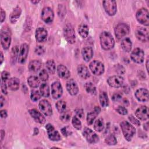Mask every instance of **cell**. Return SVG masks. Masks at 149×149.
<instances>
[{"label": "cell", "instance_id": "c3c4849f", "mask_svg": "<svg viewBox=\"0 0 149 149\" xmlns=\"http://www.w3.org/2000/svg\"><path fill=\"white\" fill-rule=\"evenodd\" d=\"M9 76H10V73L8 72H7V71L2 72V73L1 74L2 81H3L6 82L9 79Z\"/></svg>", "mask_w": 149, "mask_h": 149}, {"label": "cell", "instance_id": "4fadbf2b", "mask_svg": "<svg viewBox=\"0 0 149 149\" xmlns=\"http://www.w3.org/2000/svg\"><path fill=\"white\" fill-rule=\"evenodd\" d=\"M123 78L120 76H112L108 78L107 83L108 85L113 88H119L123 84Z\"/></svg>", "mask_w": 149, "mask_h": 149}, {"label": "cell", "instance_id": "277c9868", "mask_svg": "<svg viewBox=\"0 0 149 149\" xmlns=\"http://www.w3.org/2000/svg\"><path fill=\"white\" fill-rule=\"evenodd\" d=\"M63 35L66 40L70 44L76 41V36L74 29L70 23H67L63 28Z\"/></svg>", "mask_w": 149, "mask_h": 149}, {"label": "cell", "instance_id": "f546056e", "mask_svg": "<svg viewBox=\"0 0 149 149\" xmlns=\"http://www.w3.org/2000/svg\"><path fill=\"white\" fill-rule=\"evenodd\" d=\"M132 41L129 38H124L121 42V47L125 52H130L132 49Z\"/></svg>", "mask_w": 149, "mask_h": 149}, {"label": "cell", "instance_id": "11a10c76", "mask_svg": "<svg viewBox=\"0 0 149 149\" xmlns=\"http://www.w3.org/2000/svg\"><path fill=\"white\" fill-rule=\"evenodd\" d=\"M7 115H8V114H7V112H6V110L3 109V110L1 111V118H5L7 117Z\"/></svg>", "mask_w": 149, "mask_h": 149}, {"label": "cell", "instance_id": "603a6c76", "mask_svg": "<svg viewBox=\"0 0 149 149\" xmlns=\"http://www.w3.org/2000/svg\"><path fill=\"white\" fill-rule=\"evenodd\" d=\"M56 71L59 77L64 79L69 78L70 74L68 68L63 65H59L57 67Z\"/></svg>", "mask_w": 149, "mask_h": 149}, {"label": "cell", "instance_id": "f1b7e54d", "mask_svg": "<svg viewBox=\"0 0 149 149\" xmlns=\"http://www.w3.org/2000/svg\"><path fill=\"white\" fill-rule=\"evenodd\" d=\"M41 63L39 60H33L29 64V69L33 72H37L41 68Z\"/></svg>", "mask_w": 149, "mask_h": 149}, {"label": "cell", "instance_id": "2e32d148", "mask_svg": "<svg viewBox=\"0 0 149 149\" xmlns=\"http://www.w3.org/2000/svg\"><path fill=\"white\" fill-rule=\"evenodd\" d=\"M136 116L141 120H146L148 118V108L147 106H141L135 111Z\"/></svg>", "mask_w": 149, "mask_h": 149}, {"label": "cell", "instance_id": "74e56055", "mask_svg": "<svg viewBox=\"0 0 149 149\" xmlns=\"http://www.w3.org/2000/svg\"><path fill=\"white\" fill-rule=\"evenodd\" d=\"M55 105H56V108L58 111L60 113H62V112H64L66 109V103L65 101H64L63 100H60L56 103Z\"/></svg>", "mask_w": 149, "mask_h": 149}, {"label": "cell", "instance_id": "ac0fdd59", "mask_svg": "<svg viewBox=\"0 0 149 149\" xmlns=\"http://www.w3.org/2000/svg\"><path fill=\"white\" fill-rule=\"evenodd\" d=\"M137 38L141 42H147L148 41V31L143 27H139L135 32Z\"/></svg>", "mask_w": 149, "mask_h": 149}, {"label": "cell", "instance_id": "5bb4252c", "mask_svg": "<svg viewBox=\"0 0 149 149\" xmlns=\"http://www.w3.org/2000/svg\"><path fill=\"white\" fill-rule=\"evenodd\" d=\"M63 93L62 87L60 82L55 81L51 85V94L54 99H58L60 98Z\"/></svg>", "mask_w": 149, "mask_h": 149}, {"label": "cell", "instance_id": "5b68a950", "mask_svg": "<svg viewBox=\"0 0 149 149\" xmlns=\"http://www.w3.org/2000/svg\"><path fill=\"white\" fill-rule=\"evenodd\" d=\"M136 19L140 23L148 26L149 25V16L148 10L144 8L140 9L136 13Z\"/></svg>", "mask_w": 149, "mask_h": 149}, {"label": "cell", "instance_id": "816d5d0a", "mask_svg": "<svg viewBox=\"0 0 149 149\" xmlns=\"http://www.w3.org/2000/svg\"><path fill=\"white\" fill-rule=\"evenodd\" d=\"M1 91H2V92L3 94H7V87H6V82L5 81H2Z\"/></svg>", "mask_w": 149, "mask_h": 149}, {"label": "cell", "instance_id": "d6986e66", "mask_svg": "<svg viewBox=\"0 0 149 149\" xmlns=\"http://www.w3.org/2000/svg\"><path fill=\"white\" fill-rule=\"evenodd\" d=\"M66 89L68 93L72 95H76L79 91L77 84L73 79L68 80L66 82Z\"/></svg>", "mask_w": 149, "mask_h": 149}, {"label": "cell", "instance_id": "83f0119b", "mask_svg": "<svg viewBox=\"0 0 149 149\" xmlns=\"http://www.w3.org/2000/svg\"><path fill=\"white\" fill-rule=\"evenodd\" d=\"M19 80L17 77H12L9 79L8 85L10 90L16 91L19 87Z\"/></svg>", "mask_w": 149, "mask_h": 149}, {"label": "cell", "instance_id": "f5cc1de1", "mask_svg": "<svg viewBox=\"0 0 149 149\" xmlns=\"http://www.w3.org/2000/svg\"><path fill=\"white\" fill-rule=\"evenodd\" d=\"M75 112H76V115L79 117V118H82L84 115V112H83V109H76L75 110Z\"/></svg>", "mask_w": 149, "mask_h": 149}, {"label": "cell", "instance_id": "7a4b0ae2", "mask_svg": "<svg viewBox=\"0 0 149 149\" xmlns=\"http://www.w3.org/2000/svg\"><path fill=\"white\" fill-rule=\"evenodd\" d=\"M120 126L125 139L128 141H131L136 133V129L134 127L127 121L122 122Z\"/></svg>", "mask_w": 149, "mask_h": 149}, {"label": "cell", "instance_id": "cb8c5ba5", "mask_svg": "<svg viewBox=\"0 0 149 149\" xmlns=\"http://www.w3.org/2000/svg\"><path fill=\"white\" fill-rule=\"evenodd\" d=\"M77 73L79 76L83 79H86L90 76V73L87 67L83 64L79 65L78 66Z\"/></svg>", "mask_w": 149, "mask_h": 149}, {"label": "cell", "instance_id": "91938a15", "mask_svg": "<svg viewBox=\"0 0 149 149\" xmlns=\"http://www.w3.org/2000/svg\"><path fill=\"white\" fill-rule=\"evenodd\" d=\"M1 64L2 63L3 61V54L2 52H1Z\"/></svg>", "mask_w": 149, "mask_h": 149}, {"label": "cell", "instance_id": "484cf974", "mask_svg": "<svg viewBox=\"0 0 149 149\" xmlns=\"http://www.w3.org/2000/svg\"><path fill=\"white\" fill-rule=\"evenodd\" d=\"M81 54L83 59L86 62H88L93 57V50L92 48L90 47H86L83 48L81 51Z\"/></svg>", "mask_w": 149, "mask_h": 149}, {"label": "cell", "instance_id": "7bdbcfd3", "mask_svg": "<svg viewBox=\"0 0 149 149\" xmlns=\"http://www.w3.org/2000/svg\"><path fill=\"white\" fill-rule=\"evenodd\" d=\"M41 94L39 93L38 91L36 90H33L31 91V99L33 101H38L40 97H41Z\"/></svg>", "mask_w": 149, "mask_h": 149}, {"label": "cell", "instance_id": "f6af8a7d", "mask_svg": "<svg viewBox=\"0 0 149 149\" xmlns=\"http://www.w3.org/2000/svg\"><path fill=\"white\" fill-rule=\"evenodd\" d=\"M115 70L119 74H123L125 72V69L124 67L119 64L115 65Z\"/></svg>", "mask_w": 149, "mask_h": 149}, {"label": "cell", "instance_id": "6da1fadb", "mask_svg": "<svg viewBox=\"0 0 149 149\" xmlns=\"http://www.w3.org/2000/svg\"><path fill=\"white\" fill-rule=\"evenodd\" d=\"M101 47L105 50L112 49L115 45V40L112 36L107 31H103L100 36Z\"/></svg>", "mask_w": 149, "mask_h": 149}, {"label": "cell", "instance_id": "680465c9", "mask_svg": "<svg viewBox=\"0 0 149 149\" xmlns=\"http://www.w3.org/2000/svg\"><path fill=\"white\" fill-rule=\"evenodd\" d=\"M1 140H3V137H4V135H5V132L3 130H1Z\"/></svg>", "mask_w": 149, "mask_h": 149}, {"label": "cell", "instance_id": "9a60e30c", "mask_svg": "<svg viewBox=\"0 0 149 149\" xmlns=\"http://www.w3.org/2000/svg\"><path fill=\"white\" fill-rule=\"evenodd\" d=\"M39 108L41 111L46 116H51L52 114V109L50 103L46 100H42L40 101Z\"/></svg>", "mask_w": 149, "mask_h": 149}, {"label": "cell", "instance_id": "52a82bcc", "mask_svg": "<svg viewBox=\"0 0 149 149\" xmlns=\"http://www.w3.org/2000/svg\"><path fill=\"white\" fill-rule=\"evenodd\" d=\"M90 69L91 72L97 76H99L102 74L104 72V64L97 60H94L92 61L89 65Z\"/></svg>", "mask_w": 149, "mask_h": 149}, {"label": "cell", "instance_id": "ffe728a7", "mask_svg": "<svg viewBox=\"0 0 149 149\" xmlns=\"http://www.w3.org/2000/svg\"><path fill=\"white\" fill-rule=\"evenodd\" d=\"M136 99L141 102H146L148 100V91L147 89L141 88L138 89L134 94Z\"/></svg>", "mask_w": 149, "mask_h": 149}, {"label": "cell", "instance_id": "ee69618b", "mask_svg": "<svg viewBox=\"0 0 149 149\" xmlns=\"http://www.w3.org/2000/svg\"><path fill=\"white\" fill-rule=\"evenodd\" d=\"M39 77L42 81H46L48 79V74L45 69H42L39 73Z\"/></svg>", "mask_w": 149, "mask_h": 149}, {"label": "cell", "instance_id": "3957f363", "mask_svg": "<svg viewBox=\"0 0 149 149\" xmlns=\"http://www.w3.org/2000/svg\"><path fill=\"white\" fill-rule=\"evenodd\" d=\"M1 42L5 49H8L11 43V34L9 30L5 27L1 31Z\"/></svg>", "mask_w": 149, "mask_h": 149}, {"label": "cell", "instance_id": "e575fe53", "mask_svg": "<svg viewBox=\"0 0 149 149\" xmlns=\"http://www.w3.org/2000/svg\"><path fill=\"white\" fill-rule=\"evenodd\" d=\"M94 128L97 132H101L104 128V123L101 118L97 119L94 123Z\"/></svg>", "mask_w": 149, "mask_h": 149}, {"label": "cell", "instance_id": "e0dca14e", "mask_svg": "<svg viewBox=\"0 0 149 149\" xmlns=\"http://www.w3.org/2000/svg\"><path fill=\"white\" fill-rule=\"evenodd\" d=\"M29 47L27 44L24 43L22 44L18 56V62L19 63H23L25 62L29 54Z\"/></svg>", "mask_w": 149, "mask_h": 149}, {"label": "cell", "instance_id": "7402d4cb", "mask_svg": "<svg viewBox=\"0 0 149 149\" xmlns=\"http://www.w3.org/2000/svg\"><path fill=\"white\" fill-rule=\"evenodd\" d=\"M47 31L44 28L39 27L36 31V38L39 42L45 41L47 40Z\"/></svg>", "mask_w": 149, "mask_h": 149}, {"label": "cell", "instance_id": "f35d334b", "mask_svg": "<svg viewBox=\"0 0 149 149\" xmlns=\"http://www.w3.org/2000/svg\"><path fill=\"white\" fill-rule=\"evenodd\" d=\"M60 116V119L63 122H67L69 121L71 116V112L70 111H65L61 113Z\"/></svg>", "mask_w": 149, "mask_h": 149}, {"label": "cell", "instance_id": "44dd1931", "mask_svg": "<svg viewBox=\"0 0 149 149\" xmlns=\"http://www.w3.org/2000/svg\"><path fill=\"white\" fill-rule=\"evenodd\" d=\"M29 112L31 116L34 119V120L40 124H44L45 123V119L44 116L38 111L35 109H31L29 110Z\"/></svg>", "mask_w": 149, "mask_h": 149}, {"label": "cell", "instance_id": "6f0895ef", "mask_svg": "<svg viewBox=\"0 0 149 149\" xmlns=\"http://www.w3.org/2000/svg\"><path fill=\"white\" fill-rule=\"evenodd\" d=\"M0 102H1V108H2L5 103V99L3 98L2 95H1V98H0Z\"/></svg>", "mask_w": 149, "mask_h": 149}, {"label": "cell", "instance_id": "4dcf8cb0", "mask_svg": "<svg viewBox=\"0 0 149 149\" xmlns=\"http://www.w3.org/2000/svg\"><path fill=\"white\" fill-rule=\"evenodd\" d=\"M88 27L85 24H81L78 27V33L82 38H86L88 35Z\"/></svg>", "mask_w": 149, "mask_h": 149}, {"label": "cell", "instance_id": "8992f818", "mask_svg": "<svg viewBox=\"0 0 149 149\" xmlns=\"http://www.w3.org/2000/svg\"><path fill=\"white\" fill-rule=\"evenodd\" d=\"M130 29L128 25L125 23H119L115 28V34L117 38L121 39L129 33Z\"/></svg>", "mask_w": 149, "mask_h": 149}, {"label": "cell", "instance_id": "7dc6e473", "mask_svg": "<svg viewBox=\"0 0 149 149\" xmlns=\"http://www.w3.org/2000/svg\"><path fill=\"white\" fill-rule=\"evenodd\" d=\"M116 111L120 115H125L127 113V109L122 106H119L117 109H116Z\"/></svg>", "mask_w": 149, "mask_h": 149}, {"label": "cell", "instance_id": "7c38bea8", "mask_svg": "<svg viewBox=\"0 0 149 149\" xmlns=\"http://www.w3.org/2000/svg\"><path fill=\"white\" fill-rule=\"evenodd\" d=\"M45 128L47 130L48 137L51 140L56 141L61 140V138L59 132L56 130H55L54 127L51 124L48 123L46 125Z\"/></svg>", "mask_w": 149, "mask_h": 149}, {"label": "cell", "instance_id": "8fae6325", "mask_svg": "<svg viewBox=\"0 0 149 149\" xmlns=\"http://www.w3.org/2000/svg\"><path fill=\"white\" fill-rule=\"evenodd\" d=\"M54 18V13L52 9L49 7L44 8L41 12V19L46 23H51Z\"/></svg>", "mask_w": 149, "mask_h": 149}, {"label": "cell", "instance_id": "681fc988", "mask_svg": "<svg viewBox=\"0 0 149 149\" xmlns=\"http://www.w3.org/2000/svg\"><path fill=\"white\" fill-rule=\"evenodd\" d=\"M129 119L130 120V121L133 123L134 125H136V126H140V121H139L138 119H137L134 116H133L132 115H130L129 116Z\"/></svg>", "mask_w": 149, "mask_h": 149}, {"label": "cell", "instance_id": "9c48e42d", "mask_svg": "<svg viewBox=\"0 0 149 149\" xmlns=\"http://www.w3.org/2000/svg\"><path fill=\"white\" fill-rule=\"evenodd\" d=\"M83 135L86 140L90 143H96L99 140V137L97 134L88 127H85Z\"/></svg>", "mask_w": 149, "mask_h": 149}, {"label": "cell", "instance_id": "9f6ffc18", "mask_svg": "<svg viewBox=\"0 0 149 149\" xmlns=\"http://www.w3.org/2000/svg\"><path fill=\"white\" fill-rule=\"evenodd\" d=\"M61 132L63 134V135L65 136H68L69 135V132L66 127H63L61 129Z\"/></svg>", "mask_w": 149, "mask_h": 149}, {"label": "cell", "instance_id": "bcb514c9", "mask_svg": "<svg viewBox=\"0 0 149 149\" xmlns=\"http://www.w3.org/2000/svg\"><path fill=\"white\" fill-rule=\"evenodd\" d=\"M35 52L39 55H41L44 54L45 52V48H44L43 46L41 45H38L35 48Z\"/></svg>", "mask_w": 149, "mask_h": 149}, {"label": "cell", "instance_id": "d4e9b609", "mask_svg": "<svg viewBox=\"0 0 149 149\" xmlns=\"http://www.w3.org/2000/svg\"><path fill=\"white\" fill-rule=\"evenodd\" d=\"M101 111V109L99 107H95L94 109V111L89 112L87 113V122L88 125H91L93 124L94 119H95L97 115L99 114V113Z\"/></svg>", "mask_w": 149, "mask_h": 149}, {"label": "cell", "instance_id": "30bf717a", "mask_svg": "<svg viewBox=\"0 0 149 149\" xmlns=\"http://www.w3.org/2000/svg\"><path fill=\"white\" fill-rule=\"evenodd\" d=\"M130 57L133 62L137 63H141L143 62L144 58V51L140 48H136L132 52Z\"/></svg>", "mask_w": 149, "mask_h": 149}, {"label": "cell", "instance_id": "94428289", "mask_svg": "<svg viewBox=\"0 0 149 149\" xmlns=\"http://www.w3.org/2000/svg\"><path fill=\"white\" fill-rule=\"evenodd\" d=\"M40 1H31V2L33 3H34V4H36V3H38Z\"/></svg>", "mask_w": 149, "mask_h": 149}, {"label": "cell", "instance_id": "ab89813d", "mask_svg": "<svg viewBox=\"0 0 149 149\" xmlns=\"http://www.w3.org/2000/svg\"><path fill=\"white\" fill-rule=\"evenodd\" d=\"M105 143L109 146H112V145H115L117 143L116 139L114 135L110 134H109L105 139Z\"/></svg>", "mask_w": 149, "mask_h": 149}, {"label": "cell", "instance_id": "db71d44e", "mask_svg": "<svg viewBox=\"0 0 149 149\" xmlns=\"http://www.w3.org/2000/svg\"><path fill=\"white\" fill-rule=\"evenodd\" d=\"M5 19V12L2 8H1V22H3Z\"/></svg>", "mask_w": 149, "mask_h": 149}, {"label": "cell", "instance_id": "f907efd6", "mask_svg": "<svg viewBox=\"0 0 149 149\" xmlns=\"http://www.w3.org/2000/svg\"><path fill=\"white\" fill-rule=\"evenodd\" d=\"M122 95L121 94H120L119 93H116L113 94L112 98L114 101H118L122 99Z\"/></svg>", "mask_w": 149, "mask_h": 149}, {"label": "cell", "instance_id": "d590c367", "mask_svg": "<svg viewBox=\"0 0 149 149\" xmlns=\"http://www.w3.org/2000/svg\"><path fill=\"white\" fill-rule=\"evenodd\" d=\"M84 87L87 93H88V94L92 95H95L96 94V88L94 84L92 83L91 82L86 83L84 86Z\"/></svg>", "mask_w": 149, "mask_h": 149}, {"label": "cell", "instance_id": "4316f807", "mask_svg": "<svg viewBox=\"0 0 149 149\" xmlns=\"http://www.w3.org/2000/svg\"><path fill=\"white\" fill-rule=\"evenodd\" d=\"M22 10L20 7H16L10 15V21L12 24L15 23L20 16Z\"/></svg>", "mask_w": 149, "mask_h": 149}, {"label": "cell", "instance_id": "836d02e7", "mask_svg": "<svg viewBox=\"0 0 149 149\" xmlns=\"http://www.w3.org/2000/svg\"><path fill=\"white\" fill-rule=\"evenodd\" d=\"M40 92L42 96L44 97H48L50 93L49 86L45 83H42L40 87Z\"/></svg>", "mask_w": 149, "mask_h": 149}, {"label": "cell", "instance_id": "b9f144b4", "mask_svg": "<svg viewBox=\"0 0 149 149\" xmlns=\"http://www.w3.org/2000/svg\"><path fill=\"white\" fill-rule=\"evenodd\" d=\"M72 123L74 128L77 130H80L81 128V123L79 118L76 116H73L72 120Z\"/></svg>", "mask_w": 149, "mask_h": 149}, {"label": "cell", "instance_id": "d6a6232c", "mask_svg": "<svg viewBox=\"0 0 149 149\" xmlns=\"http://www.w3.org/2000/svg\"><path fill=\"white\" fill-rule=\"evenodd\" d=\"M100 102L102 107H106L109 104V100L108 95L105 92H101L99 96Z\"/></svg>", "mask_w": 149, "mask_h": 149}, {"label": "cell", "instance_id": "ba28073f", "mask_svg": "<svg viewBox=\"0 0 149 149\" xmlns=\"http://www.w3.org/2000/svg\"><path fill=\"white\" fill-rule=\"evenodd\" d=\"M104 8L105 12L109 16H113L117 11L116 3L115 1H104L102 2Z\"/></svg>", "mask_w": 149, "mask_h": 149}, {"label": "cell", "instance_id": "6125c7cd", "mask_svg": "<svg viewBox=\"0 0 149 149\" xmlns=\"http://www.w3.org/2000/svg\"><path fill=\"white\" fill-rule=\"evenodd\" d=\"M148 60L147 59V62H146V68H147V72H148Z\"/></svg>", "mask_w": 149, "mask_h": 149}, {"label": "cell", "instance_id": "8d00e7d4", "mask_svg": "<svg viewBox=\"0 0 149 149\" xmlns=\"http://www.w3.org/2000/svg\"><path fill=\"white\" fill-rule=\"evenodd\" d=\"M46 68L49 73L53 74L56 70V66L55 62L53 60H48L46 62Z\"/></svg>", "mask_w": 149, "mask_h": 149}, {"label": "cell", "instance_id": "60d3db41", "mask_svg": "<svg viewBox=\"0 0 149 149\" xmlns=\"http://www.w3.org/2000/svg\"><path fill=\"white\" fill-rule=\"evenodd\" d=\"M18 53H19V48L17 46H15L14 47H13L11 52V61L14 63L16 59L18 58L17 57V56H19Z\"/></svg>", "mask_w": 149, "mask_h": 149}, {"label": "cell", "instance_id": "1f68e13d", "mask_svg": "<svg viewBox=\"0 0 149 149\" xmlns=\"http://www.w3.org/2000/svg\"><path fill=\"white\" fill-rule=\"evenodd\" d=\"M27 83L31 87L37 88L39 86L40 84V81L37 77L34 76H31L28 77Z\"/></svg>", "mask_w": 149, "mask_h": 149}]
</instances>
